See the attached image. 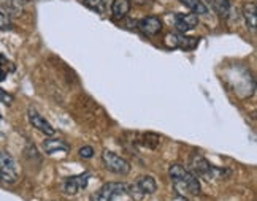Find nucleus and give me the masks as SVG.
Instances as JSON below:
<instances>
[{
    "label": "nucleus",
    "mask_w": 257,
    "mask_h": 201,
    "mask_svg": "<svg viewBox=\"0 0 257 201\" xmlns=\"http://www.w3.org/2000/svg\"><path fill=\"white\" fill-rule=\"evenodd\" d=\"M170 177L172 182L176 187V190L180 193H187V195H199L202 185L200 180L194 173H191L189 169H186L183 165H172L170 166Z\"/></svg>",
    "instance_id": "1"
},
{
    "label": "nucleus",
    "mask_w": 257,
    "mask_h": 201,
    "mask_svg": "<svg viewBox=\"0 0 257 201\" xmlns=\"http://www.w3.org/2000/svg\"><path fill=\"white\" fill-rule=\"evenodd\" d=\"M127 193V185L121 182H108L102 185L97 192L91 196V201H114L117 196Z\"/></svg>",
    "instance_id": "2"
},
{
    "label": "nucleus",
    "mask_w": 257,
    "mask_h": 201,
    "mask_svg": "<svg viewBox=\"0 0 257 201\" xmlns=\"http://www.w3.org/2000/svg\"><path fill=\"white\" fill-rule=\"evenodd\" d=\"M102 160H103L106 169H110L111 173L125 176V174H128V171H131V163H128L125 158L111 152V150H103Z\"/></svg>",
    "instance_id": "3"
},
{
    "label": "nucleus",
    "mask_w": 257,
    "mask_h": 201,
    "mask_svg": "<svg viewBox=\"0 0 257 201\" xmlns=\"http://www.w3.org/2000/svg\"><path fill=\"white\" fill-rule=\"evenodd\" d=\"M0 180L7 184H15L18 180L16 160L8 152H0Z\"/></svg>",
    "instance_id": "4"
},
{
    "label": "nucleus",
    "mask_w": 257,
    "mask_h": 201,
    "mask_svg": "<svg viewBox=\"0 0 257 201\" xmlns=\"http://www.w3.org/2000/svg\"><path fill=\"white\" fill-rule=\"evenodd\" d=\"M189 166H191V173H194L197 177H213L216 173V169L210 165V162L200 154H194L189 160Z\"/></svg>",
    "instance_id": "5"
},
{
    "label": "nucleus",
    "mask_w": 257,
    "mask_h": 201,
    "mask_svg": "<svg viewBox=\"0 0 257 201\" xmlns=\"http://www.w3.org/2000/svg\"><path fill=\"white\" fill-rule=\"evenodd\" d=\"M29 120H31V124L34 125V128L40 130V132L45 133L46 136H53L56 133V128L34 108L29 109Z\"/></svg>",
    "instance_id": "6"
},
{
    "label": "nucleus",
    "mask_w": 257,
    "mask_h": 201,
    "mask_svg": "<svg viewBox=\"0 0 257 201\" xmlns=\"http://www.w3.org/2000/svg\"><path fill=\"white\" fill-rule=\"evenodd\" d=\"M89 177H91V174L84 173V174H80V176H73V177L65 179V182H64V192L68 193V195H76L78 192H80V190H83V188L87 187Z\"/></svg>",
    "instance_id": "7"
},
{
    "label": "nucleus",
    "mask_w": 257,
    "mask_h": 201,
    "mask_svg": "<svg viewBox=\"0 0 257 201\" xmlns=\"http://www.w3.org/2000/svg\"><path fill=\"white\" fill-rule=\"evenodd\" d=\"M138 30L143 32L146 37H154L157 34H161L162 30V21L156 16H148L143 18L140 23H138Z\"/></svg>",
    "instance_id": "8"
},
{
    "label": "nucleus",
    "mask_w": 257,
    "mask_h": 201,
    "mask_svg": "<svg viewBox=\"0 0 257 201\" xmlns=\"http://www.w3.org/2000/svg\"><path fill=\"white\" fill-rule=\"evenodd\" d=\"M197 24H199V16H195V15L178 13L175 16V26L180 32H189V30L197 27Z\"/></svg>",
    "instance_id": "9"
},
{
    "label": "nucleus",
    "mask_w": 257,
    "mask_h": 201,
    "mask_svg": "<svg viewBox=\"0 0 257 201\" xmlns=\"http://www.w3.org/2000/svg\"><path fill=\"white\" fill-rule=\"evenodd\" d=\"M43 146H45L46 154H49V155L68 152V150H70V146H68L65 141H62V139H46Z\"/></svg>",
    "instance_id": "10"
},
{
    "label": "nucleus",
    "mask_w": 257,
    "mask_h": 201,
    "mask_svg": "<svg viewBox=\"0 0 257 201\" xmlns=\"http://www.w3.org/2000/svg\"><path fill=\"white\" fill-rule=\"evenodd\" d=\"M131 12V0H113L111 16L114 19H122Z\"/></svg>",
    "instance_id": "11"
},
{
    "label": "nucleus",
    "mask_w": 257,
    "mask_h": 201,
    "mask_svg": "<svg viewBox=\"0 0 257 201\" xmlns=\"http://www.w3.org/2000/svg\"><path fill=\"white\" fill-rule=\"evenodd\" d=\"M135 185L138 187V190H140L143 195H153L157 190V184H156L154 177H151V176H142L137 180Z\"/></svg>",
    "instance_id": "12"
},
{
    "label": "nucleus",
    "mask_w": 257,
    "mask_h": 201,
    "mask_svg": "<svg viewBox=\"0 0 257 201\" xmlns=\"http://www.w3.org/2000/svg\"><path fill=\"white\" fill-rule=\"evenodd\" d=\"M181 4L187 7L195 16H206L208 15V7L202 0H181Z\"/></svg>",
    "instance_id": "13"
},
{
    "label": "nucleus",
    "mask_w": 257,
    "mask_h": 201,
    "mask_svg": "<svg viewBox=\"0 0 257 201\" xmlns=\"http://www.w3.org/2000/svg\"><path fill=\"white\" fill-rule=\"evenodd\" d=\"M243 18L248 27L255 32V27H257V15H255V4H248L243 10Z\"/></svg>",
    "instance_id": "14"
},
{
    "label": "nucleus",
    "mask_w": 257,
    "mask_h": 201,
    "mask_svg": "<svg viewBox=\"0 0 257 201\" xmlns=\"http://www.w3.org/2000/svg\"><path fill=\"white\" fill-rule=\"evenodd\" d=\"M210 4H211L213 10L217 15H221V16L229 15V10H230L229 0H210Z\"/></svg>",
    "instance_id": "15"
},
{
    "label": "nucleus",
    "mask_w": 257,
    "mask_h": 201,
    "mask_svg": "<svg viewBox=\"0 0 257 201\" xmlns=\"http://www.w3.org/2000/svg\"><path fill=\"white\" fill-rule=\"evenodd\" d=\"M142 141L146 147H150V149H157L161 144V136H157L154 133H145L142 136Z\"/></svg>",
    "instance_id": "16"
},
{
    "label": "nucleus",
    "mask_w": 257,
    "mask_h": 201,
    "mask_svg": "<svg viewBox=\"0 0 257 201\" xmlns=\"http://www.w3.org/2000/svg\"><path fill=\"white\" fill-rule=\"evenodd\" d=\"M83 2L91 10H95V12H98V13H103L110 0H83Z\"/></svg>",
    "instance_id": "17"
},
{
    "label": "nucleus",
    "mask_w": 257,
    "mask_h": 201,
    "mask_svg": "<svg viewBox=\"0 0 257 201\" xmlns=\"http://www.w3.org/2000/svg\"><path fill=\"white\" fill-rule=\"evenodd\" d=\"M197 38H187V37H181L180 35V42H178V48L181 49H194L197 46Z\"/></svg>",
    "instance_id": "18"
},
{
    "label": "nucleus",
    "mask_w": 257,
    "mask_h": 201,
    "mask_svg": "<svg viewBox=\"0 0 257 201\" xmlns=\"http://www.w3.org/2000/svg\"><path fill=\"white\" fill-rule=\"evenodd\" d=\"M13 27L12 24V19H10L8 13L4 12V10H0V30H10Z\"/></svg>",
    "instance_id": "19"
},
{
    "label": "nucleus",
    "mask_w": 257,
    "mask_h": 201,
    "mask_svg": "<svg viewBox=\"0 0 257 201\" xmlns=\"http://www.w3.org/2000/svg\"><path fill=\"white\" fill-rule=\"evenodd\" d=\"M0 102L5 103L7 106H12V105H13V102H15V97H13L12 94H8L7 90L0 89Z\"/></svg>",
    "instance_id": "20"
},
{
    "label": "nucleus",
    "mask_w": 257,
    "mask_h": 201,
    "mask_svg": "<svg viewBox=\"0 0 257 201\" xmlns=\"http://www.w3.org/2000/svg\"><path fill=\"white\" fill-rule=\"evenodd\" d=\"M178 42H180V35H167L165 37V45L170 46V48H178Z\"/></svg>",
    "instance_id": "21"
},
{
    "label": "nucleus",
    "mask_w": 257,
    "mask_h": 201,
    "mask_svg": "<svg viewBox=\"0 0 257 201\" xmlns=\"http://www.w3.org/2000/svg\"><path fill=\"white\" fill-rule=\"evenodd\" d=\"M80 155H81L83 158H92V157H94V147H91V146H84V147H81V149H80Z\"/></svg>",
    "instance_id": "22"
},
{
    "label": "nucleus",
    "mask_w": 257,
    "mask_h": 201,
    "mask_svg": "<svg viewBox=\"0 0 257 201\" xmlns=\"http://www.w3.org/2000/svg\"><path fill=\"white\" fill-rule=\"evenodd\" d=\"M0 125H2V114H0Z\"/></svg>",
    "instance_id": "23"
},
{
    "label": "nucleus",
    "mask_w": 257,
    "mask_h": 201,
    "mask_svg": "<svg viewBox=\"0 0 257 201\" xmlns=\"http://www.w3.org/2000/svg\"><path fill=\"white\" fill-rule=\"evenodd\" d=\"M26 2H29V0H26Z\"/></svg>",
    "instance_id": "24"
}]
</instances>
